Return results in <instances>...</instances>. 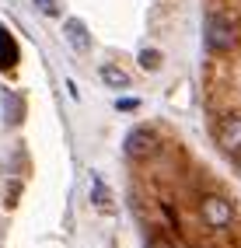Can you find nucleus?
<instances>
[{"label":"nucleus","mask_w":241,"mask_h":248,"mask_svg":"<svg viewBox=\"0 0 241 248\" xmlns=\"http://www.w3.org/2000/svg\"><path fill=\"white\" fill-rule=\"evenodd\" d=\"M203 35L213 53H231L241 42V18L234 11H210L206 25H203Z\"/></svg>","instance_id":"1"},{"label":"nucleus","mask_w":241,"mask_h":248,"mask_svg":"<svg viewBox=\"0 0 241 248\" xmlns=\"http://www.w3.org/2000/svg\"><path fill=\"white\" fill-rule=\"evenodd\" d=\"M122 147H126V157L143 161V157H151L161 147V137H157V129H151V126H133L130 133H126Z\"/></svg>","instance_id":"2"},{"label":"nucleus","mask_w":241,"mask_h":248,"mask_svg":"<svg viewBox=\"0 0 241 248\" xmlns=\"http://www.w3.org/2000/svg\"><path fill=\"white\" fill-rule=\"evenodd\" d=\"M199 217H203L206 227L224 231V227H231V224H234V206L224 200V196H203V203H199Z\"/></svg>","instance_id":"3"},{"label":"nucleus","mask_w":241,"mask_h":248,"mask_svg":"<svg viewBox=\"0 0 241 248\" xmlns=\"http://www.w3.org/2000/svg\"><path fill=\"white\" fill-rule=\"evenodd\" d=\"M217 143L224 154H241V112H231L217 123Z\"/></svg>","instance_id":"4"},{"label":"nucleus","mask_w":241,"mask_h":248,"mask_svg":"<svg viewBox=\"0 0 241 248\" xmlns=\"http://www.w3.org/2000/svg\"><path fill=\"white\" fill-rule=\"evenodd\" d=\"M63 35H67V46L74 49V53H88V49H91L88 25L80 18H67V21H63Z\"/></svg>","instance_id":"5"},{"label":"nucleus","mask_w":241,"mask_h":248,"mask_svg":"<svg viewBox=\"0 0 241 248\" xmlns=\"http://www.w3.org/2000/svg\"><path fill=\"white\" fill-rule=\"evenodd\" d=\"M98 77L105 80L108 88H116V91H126V88H130V74H126V70H119L116 63H102Z\"/></svg>","instance_id":"6"},{"label":"nucleus","mask_w":241,"mask_h":248,"mask_svg":"<svg viewBox=\"0 0 241 248\" xmlns=\"http://www.w3.org/2000/svg\"><path fill=\"white\" fill-rule=\"evenodd\" d=\"M14 63H18V46L4 31V25H0V70H11Z\"/></svg>","instance_id":"7"},{"label":"nucleus","mask_w":241,"mask_h":248,"mask_svg":"<svg viewBox=\"0 0 241 248\" xmlns=\"http://www.w3.org/2000/svg\"><path fill=\"white\" fill-rule=\"evenodd\" d=\"M21 112H25L21 98L14 94V91H4V119H7L11 126H18V123H21Z\"/></svg>","instance_id":"8"},{"label":"nucleus","mask_w":241,"mask_h":248,"mask_svg":"<svg viewBox=\"0 0 241 248\" xmlns=\"http://www.w3.org/2000/svg\"><path fill=\"white\" fill-rule=\"evenodd\" d=\"M91 203L98 206V210H108V206H112V192H108V186H105L102 178L91 182Z\"/></svg>","instance_id":"9"},{"label":"nucleus","mask_w":241,"mask_h":248,"mask_svg":"<svg viewBox=\"0 0 241 248\" xmlns=\"http://www.w3.org/2000/svg\"><path fill=\"white\" fill-rule=\"evenodd\" d=\"M161 63H165V60H161L157 49H143V53H140V67H143V70H151V74H154Z\"/></svg>","instance_id":"10"},{"label":"nucleus","mask_w":241,"mask_h":248,"mask_svg":"<svg viewBox=\"0 0 241 248\" xmlns=\"http://www.w3.org/2000/svg\"><path fill=\"white\" fill-rule=\"evenodd\" d=\"M35 11L45 14V18H56L60 14V0H35Z\"/></svg>","instance_id":"11"},{"label":"nucleus","mask_w":241,"mask_h":248,"mask_svg":"<svg viewBox=\"0 0 241 248\" xmlns=\"http://www.w3.org/2000/svg\"><path fill=\"white\" fill-rule=\"evenodd\" d=\"M147 248H171V241L161 234V231H151V234H147Z\"/></svg>","instance_id":"12"},{"label":"nucleus","mask_w":241,"mask_h":248,"mask_svg":"<svg viewBox=\"0 0 241 248\" xmlns=\"http://www.w3.org/2000/svg\"><path fill=\"white\" fill-rule=\"evenodd\" d=\"M116 108H119V112H136V108H140V102H136V98H119Z\"/></svg>","instance_id":"13"},{"label":"nucleus","mask_w":241,"mask_h":248,"mask_svg":"<svg viewBox=\"0 0 241 248\" xmlns=\"http://www.w3.org/2000/svg\"><path fill=\"white\" fill-rule=\"evenodd\" d=\"M238 168H241V154H238Z\"/></svg>","instance_id":"14"}]
</instances>
